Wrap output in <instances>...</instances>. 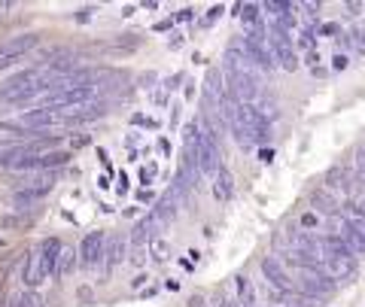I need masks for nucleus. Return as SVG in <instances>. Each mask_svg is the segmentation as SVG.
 <instances>
[{"instance_id":"nucleus-2","label":"nucleus","mask_w":365,"mask_h":307,"mask_svg":"<svg viewBox=\"0 0 365 307\" xmlns=\"http://www.w3.org/2000/svg\"><path fill=\"white\" fill-rule=\"evenodd\" d=\"M37 46H40V33H19V37L0 43V71L9 67V64H16V61H21L28 52H34Z\"/></svg>"},{"instance_id":"nucleus-17","label":"nucleus","mask_w":365,"mask_h":307,"mask_svg":"<svg viewBox=\"0 0 365 307\" xmlns=\"http://www.w3.org/2000/svg\"><path fill=\"white\" fill-rule=\"evenodd\" d=\"M329 189H341V192H347V174L344 170H329Z\"/></svg>"},{"instance_id":"nucleus-4","label":"nucleus","mask_w":365,"mask_h":307,"mask_svg":"<svg viewBox=\"0 0 365 307\" xmlns=\"http://www.w3.org/2000/svg\"><path fill=\"white\" fill-rule=\"evenodd\" d=\"M237 119H241V125L247 128V134H250V140H253V146L271 140V122H268V119H262L253 107H241V104H237Z\"/></svg>"},{"instance_id":"nucleus-24","label":"nucleus","mask_w":365,"mask_h":307,"mask_svg":"<svg viewBox=\"0 0 365 307\" xmlns=\"http://www.w3.org/2000/svg\"><path fill=\"white\" fill-rule=\"evenodd\" d=\"M131 122H134V125H146V128H155V122H153V119H146V116H140V113H137Z\"/></svg>"},{"instance_id":"nucleus-6","label":"nucleus","mask_w":365,"mask_h":307,"mask_svg":"<svg viewBox=\"0 0 365 307\" xmlns=\"http://www.w3.org/2000/svg\"><path fill=\"white\" fill-rule=\"evenodd\" d=\"M61 241L58 237H46V241L34 249V259H37V268H40V277L49 280L55 274V265H58V253H61Z\"/></svg>"},{"instance_id":"nucleus-29","label":"nucleus","mask_w":365,"mask_h":307,"mask_svg":"<svg viewBox=\"0 0 365 307\" xmlns=\"http://www.w3.org/2000/svg\"><path fill=\"white\" fill-rule=\"evenodd\" d=\"M158 152H162V155H168V152H170V143H168L165 137H162V140H158Z\"/></svg>"},{"instance_id":"nucleus-31","label":"nucleus","mask_w":365,"mask_h":307,"mask_svg":"<svg viewBox=\"0 0 365 307\" xmlns=\"http://www.w3.org/2000/svg\"><path fill=\"white\" fill-rule=\"evenodd\" d=\"M177 119H180V107L174 104V107H170V125H177Z\"/></svg>"},{"instance_id":"nucleus-10","label":"nucleus","mask_w":365,"mask_h":307,"mask_svg":"<svg viewBox=\"0 0 365 307\" xmlns=\"http://www.w3.org/2000/svg\"><path fill=\"white\" fill-rule=\"evenodd\" d=\"M235 292H237V304H241V307H262L259 304V292H256L253 280H250L247 274L235 277Z\"/></svg>"},{"instance_id":"nucleus-33","label":"nucleus","mask_w":365,"mask_h":307,"mask_svg":"<svg viewBox=\"0 0 365 307\" xmlns=\"http://www.w3.org/2000/svg\"><path fill=\"white\" fill-rule=\"evenodd\" d=\"M259 158H262V162H265V165H268V162H271V158H274V152H271V150H262V152H259Z\"/></svg>"},{"instance_id":"nucleus-21","label":"nucleus","mask_w":365,"mask_h":307,"mask_svg":"<svg viewBox=\"0 0 365 307\" xmlns=\"http://www.w3.org/2000/svg\"><path fill=\"white\" fill-rule=\"evenodd\" d=\"M4 225L6 229H21V225H28V219H21V216H6Z\"/></svg>"},{"instance_id":"nucleus-26","label":"nucleus","mask_w":365,"mask_h":307,"mask_svg":"<svg viewBox=\"0 0 365 307\" xmlns=\"http://www.w3.org/2000/svg\"><path fill=\"white\" fill-rule=\"evenodd\" d=\"M192 16H195V13H192V9H180V13H177V19H174V21H189Z\"/></svg>"},{"instance_id":"nucleus-34","label":"nucleus","mask_w":365,"mask_h":307,"mask_svg":"<svg viewBox=\"0 0 365 307\" xmlns=\"http://www.w3.org/2000/svg\"><path fill=\"white\" fill-rule=\"evenodd\" d=\"M119 192H128V177H125V174L119 177Z\"/></svg>"},{"instance_id":"nucleus-28","label":"nucleus","mask_w":365,"mask_h":307,"mask_svg":"<svg viewBox=\"0 0 365 307\" xmlns=\"http://www.w3.org/2000/svg\"><path fill=\"white\" fill-rule=\"evenodd\" d=\"M356 167L365 174V150H356Z\"/></svg>"},{"instance_id":"nucleus-22","label":"nucleus","mask_w":365,"mask_h":307,"mask_svg":"<svg viewBox=\"0 0 365 307\" xmlns=\"http://www.w3.org/2000/svg\"><path fill=\"white\" fill-rule=\"evenodd\" d=\"M91 137H88V134H79V137H71V146H73V150H79V146H86Z\"/></svg>"},{"instance_id":"nucleus-5","label":"nucleus","mask_w":365,"mask_h":307,"mask_svg":"<svg viewBox=\"0 0 365 307\" xmlns=\"http://www.w3.org/2000/svg\"><path fill=\"white\" fill-rule=\"evenodd\" d=\"M262 274H265V280L271 283L274 289H280L283 295H295V283L289 277V271L280 265L277 256H265V259H262Z\"/></svg>"},{"instance_id":"nucleus-7","label":"nucleus","mask_w":365,"mask_h":307,"mask_svg":"<svg viewBox=\"0 0 365 307\" xmlns=\"http://www.w3.org/2000/svg\"><path fill=\"white\" fill-rule=\"evenodd\" d=\"M241 52L247 55V61L256 67L259 73H271L274 67V58H271V52H268V43H259V40H253L250 33H244V46H241Z\"/></svg>"},{"instance_id":"nucleus-23","label":"nucleus","mask_w":365,"mask_h":307,"mask_svg":"<svg viewBox=\"0 0 365 307\" xmlns=\"http://www.w3.org/2000/svg\"><path fill=\"white\" fill-rule=\"evenodd\" d=\"M220 16H222V6H213L210 13H207V19H204V25H210V21H216Z\"/></svg>"},{"instance_id":"nucleus-32","label":"nucleus","mask_w":365,"mask_h":307,"mask_svg":"<svg viewBox=\"0 0 365 307\" xmlns=\"http://www.w3.org/2000/svg\"><path fill=\"white\" fill-rule=\"evenodd\" d=\"M137 198H140V201H153V192L143 189V192H137Z\"/></svg>"},{"instance_id":"nucleus-36","label":"nucleus","mask_w":365,"mask_h":307,"mask_svg":"<svg viewBox=\"0 0 365 307\" xmlns=\"http://www.w3.org/2000/svg\"><path fill=\"white\" fill-rule=\"evenodd\" d=\"M0 307H6V295L4 292H0Z\"/></svg>"},{"instance_id":"nucleus-9","label":"nucleus","mask_w":365,"mask_h":307,"mask_svg":"<svg viewBox=\"0 0 365 307\" xmlns=\"http://www.w3.org/2000/svg\"><path fill=\"white\" fill-rule=\"evenodd\" d=\"M213 198L220 204H228L235 198V177L228 174V167H220L213 174Z\"/></svg>"},{"instance_id":"nucleus-13","label":"nucleus","mask_w":365,"mask_h":307,"mask_svg":"<svg viewBox=\"0 0 365 307\" xmlns=\"http://www.w3.org/2000/svg\"><path fill=\"white\" fill-rule=\"evenodd\" d=\"M153 216L168 229V225L174 222V216H177V204L170 201L168 195H165V198H158V201H155V207H153Z\"/></svg>"},{"instance_id":"nucleus-19","label":"nucleus","mask_w":365,"mask_h":307,"mask_svg":"<svg viewBox=\"0 0 365 307\" xmlns=\"http://www.w3.org/2000/svg\"><path fill=\"white\" fill-rule=\"evenodd\" d=\"M153 259L155 261H165L168 259V246H165V241H158V237L153 241Z\"/></svg>"},{"instance_id":"nucleus-27","label":"nucleus","mask_w":365,"mask_h":307,"mask_svg":"<svg viewBox=\"0 0 365 307\" xmlns=\"http://www.w3.org/2000/svg\"><path fill=\"white\" fill-rule=\"evenodd\" d=\"M186 307H207V304H204V298H201V295H192Z\"/></svg>"},{"instance_id":"nucleus-18","label":"nucleus","mask_w":365,"mask_h":307,"mask_svg":"<svg viewBox=\"0 0 365 307\" xmlns=\"http://www.w3.org/2000/svg\"><path fill=\"white\" fill-rule=\"evenodd\" d=\"M155 174H158V165H155V162H150L146 167H140V183H143V186H150L153 179H155Z\"/></svg>"},{"instance_id":"nucleus-25","label":"nucleus","mask_w":365,"mask_h":307,"mask_svg":"<svg viewBox=\"0 0 365 307\" xmlns=\"http://www.w3.org/2000/svg\"><path fill=\"white\" fill-rule=\"evenodd\" d=\"M353 37H356V49L365 55V33H362V31H356V33H353Z\"/></svg>"},{"instance_id":"nucleus-38","label":"nucleus","mask_w":365,"mask_h":307,"mask_svg":"<svg viewBox=\"0 0 365 307\" xmlns=\"http://www.w3.org/2000/svg\"><path fill=\"white\" fill-rule=\"evenodd\" d=\"M280 307H287V304H280Z\"/></svg>"},{"instance_id":"nucleus-16","label":"nucleus","mask_w":365,"mask_h":307,"mask_svg":"<svg viewBox=\"0 0 365 307\" xmlns=\"http://www.w3.org/2000/svg\"><path fill=\"white\" fill-rule=\"evenodd\" d=\"M237 9H241V19L247 21V25H253V28L259 25V9H262L259 4H244V6H237Z\"/></svg>"},{"instance_id":"nucleus-20","label":"nucleus","mask_w":365,"mask_h":307,"mask_svg":"<svg viewBox=\"0 0 365 307\" xmlns=\"http://www.w3.org/2000/svg\"><path fill=\"white\" fill-rule=\"evenodd\" d=\"M347 64H350V58H347L344 52H338L335 58H332V67H335V71H347Z\"/></svg>"},{"instance_id":"nucleus-35","label":"nucleus","mask_w":365,"mask_h":307,"mask_svg":"<svg viewBox=\"0 0 365 307\" xmlns=\"http://www.w3.org/2000/svg\"><path fill=\"white\" fill-rule=\"evenodd\" d=\"M323 33L329 37V33H338V25H323Z\"/></svg>"},{"instance_id":"nucleus-30","label":"nucleus","mask_w":365,"mask_h":307,"mask_svg":"<svg viewBox=\"0 0 365 307\" xmlns=\"http://www.w3.org/2000/svg\"><path fill=\"white\" fill-rule=\"evenodd\" d=\"M170 25H174V19H168V21H158L155 31H170Z\"/></svg>"},{"instance_id":"nucleus-1","label":"nucleus","mask_w":365,"mask_h":307,"mask_svg":"<svg viewBox=\"0 0 365 307\" xmlns=\"http://www.w3.org/2000/svg\"><path fill=\"white\" fill-rule=\"evenodd\" d=\"M268 43H271V58H274V64H280L283 71H295L299 67V58H295V49H292V37H289V31H283V28H277L271 21V37H268Z\"/></svg>"},{"instance_id":"nucleus-12","label":"nucleus","mask_w":365,"mask_h":307,"mask_svg":"<svg viewBox=\"0 0 365 307\" xmlns=\"http://www.w3.org/2000/svg\"><path fill=\"white\" fill-rule=\"evenodd\" d=\"M79 265V256H76V249L73 246H61V253H58V265H55V274H73V268Z\"/></svg>"},{"instance_id":"nucleus-15","label":"nucleus","mask_w":365,"mask_h":307,"mask_svg":"<svg viewBox=\"0 0 365 307\" xmlns=\"http://www.w3.org/2000/svg\"><path fill=\"white\" fill-rule=\"evenodd\" d=\"M13 307H46V301H43V295L40 292H25V295H19V298L13 301Z\"/></svg>"},{"instance_id":"nucleus-11","label":"nucleus","mask_w":365,"mask_h":307,"mask_svg":"<svg viewBox=\"0 0 365 307\" xmlns=\"http://www.w3.org/2000/svg\"><path fill=\"white\" fill-rule=\"evenodd\" d=\"M125 246H128V244H125V237H113V241L107 244V249H104V265H107V274H110V271L116 268L119 261L125 259Z\"/></svg>"},{"instance_id":"nucleus-3","label":"nucleus","mask_w":365,"mask_h":307,"mask_svg":"<svg viewBox=\"0 0 365 307\" xmlns=\"http://www.w3.org/2000/svg\"><path fill=\"white\" fill-rule=\"evenodd\" d=\"M104 249H107V234L104 231H88L79 244V265L86 271H95L101 261H104Z\"/></svg>"},{"instance_id":"nucleus-14","label":"nucleus","mask_w":365,"mask_h":307,"mask_svg":"<svg viewBox=\"0 0 365 307\" xmlns=\"http://www.w3.org/2000/svg\"><path fill=\"white\" fill-rule=\"evenodd\" d=\"M311 201H314V204H319V210H323V213H338V201H335L332 195H329L326 189L314 192V195H311Z\"/></svg>"},{"instance_id":"nucleus-8","label":"nucleus","mask_w":365,"mask_h":307,"mask_svg":"<svg viewBox=\"0 0 365 307\" xmlns=\"http://www.w3.org/2000/svg\"><path fill=\"white\" fill-rule=\"evenodd\" d=\"M204 100H207V107L220 113V107L228 100V92H225V79L220 73V67H210L207 76H204Z\"/></svg>"},{"instance_id":"nucleus-37","label":"nucleus","mask_w":365,"mask_h":307,"mask_svg":"<svg viewBox=\"0 0 365 307\" xmlns=\"http://www.w3.org/2000/svg\"><path fill=\"white\" fill-rule=\"evenodd\" d=\"M0 246H4V237H0Z\"/></svg>"}]
</instances>
